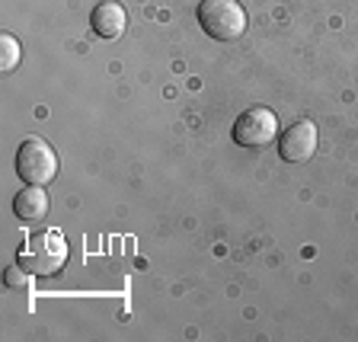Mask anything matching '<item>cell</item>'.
Segmentation results:
<instances>
[{
    "label": "cell",
    "instance_id": "277c9868",
    "mask_svg": "<svg viewBox=\"0 0 358 342\" xmlns=\"http://www.w3.org/2000/svg\"><path fill=\"white\" fill-rule=\"evenodd\" d=\"M275 131H278V119L275 112L266 109V106H253L234 122V141L240 148H266L275 138Z\"/></svg>",
    "mask_w": 358,
    "mask_h": 342
},
{
    "label": "cell",
    "instance_id": "3957f363",
    "mask_svg": "<svg viewBox=\"0 0 358 342\" xmlns=\"http://www.w3.org/2000/svg\"><path fill=\"white\" fill-rule=\"evenodd\" d=\"M16 176L29 186H45L58 176V154L42 138H26L16 150Z\"/></svg>",
    "mask_w": 358,
    "mask_h": 342
},
{
    "label": "cell",
    "instance_id": "9c48e42d",
    "mask_svg": "<svg viewBox=\"0 0 358 342\" xmlns=\"http://www.w3.org/2000/svg\"><path fill=\"white\" fill-rule=\"evenodd\" d=\"M29 282H32V272L26 266H20V262L3 269V285H7V288H26Z\"/></svg>",
    "mask_w": 358,
    "mask_h": 342
},
{
    "label": "cell",
    "instance_id": "8992f818",
    "mask_svg": "<svg viewBox=\"0 0 358 342\" xmlns=\"http://www.w3.org/2000/svg\"><path fill=\"white\" fill-rule=\"evenodd\" d=\"M90 26H93V32H96L99 38L109 42V38H119L122 32H125L128 13L119 0H103V3H96V10L90 13Z\"/></svg>",
    "mask_w": 358,
    "mask_h": 342
},
{
    "label": "cell",
    "instance_id": "6da1fadb",
    "mask_svg": "<svg viewBox=\"0 0 358 342\" xmlns=\"http://www.w3.org/2000/svg\"><path fill=\"white\" fill-rule=\"evenodd\" d=\"M67 262V240L61 231H36L20 246V266H26L32 276L52 278Z\"/></svg>",
    "mask_w": 358,
    "mask_h": 342
},
{
    "label": "cell",
    "instance_id": "52a82bcc",
    "mask_svg": "<svg viewBox=\"0 0 358 342\" xmlns=\"http://www.w3.org/2000/svg\"><path fill=\"white\" fill-rule=\"evenodd\" d=\"M13 215L26 224L42 221V218L48 215V192H45L42 186H29V183H26L13 199Z\"/></svg>",
    "mask_w": 358,
    "mask_h": 342
},
{
    "label": "cell",
    "instance_id": "5b68a950",
    "mask_svg": "<svg viewBox=\"0 0 358 342\" xmlns=\"http://www.w3.org/2000/svg\"><path fill=\"white\" fill-rule=\"evenodd\" d=\"M278 154L288 160V164H304L317 154V125L310 119H301L294 125L285 128L282 141H278Z\"/></svg>",
    "mask_w": 358,
    "mask_h": 342
},
{
    "label": "cell",
    "instance_id": "7a4b0ae2",
    "mask_svg": "<svg viewBox=\"0 0 358 342\" xmlns=\"http://www.w3.org/2000/svg\"><path fill=\"white\" fill-rule=\"evenodd\" d=\"M199 26L217 42H237L246 32V10L240 0H201Z\"/></svg>",
    "mask_w": 358,
    "mask_h": 342
},
{
    "label": "cell",
    "instance_id": "ba28073f",
    "mask_svg": "<svg viewBox=\"0 0 358 342\" xmlns=\"http://www.w3.org/2000/svg\"><path fill=\"white\" fill-rule=\"evenodd\" d=\"M16 64H20V42L3 32L0 36V71L10 74V71H16Z\"/></svg>",
    "mask_w": 358,
    "mask_h": 342
}]
</instances>
